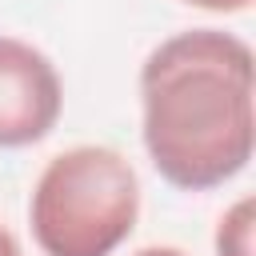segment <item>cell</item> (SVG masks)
<instances>
[{
  "label": "cell",
  "mask_w": 256,
  "mask_h": 256,
  "mask_svg": "<svg viewBox=\"0 0 256 256\" xmlns=\"http://www.w3.org/2000/svg\"><path fill=\"white\" fill-rule=\"evenodd\" d=\"M136 168L100 144H80L48 160L28 204L44 256H112L136 228Z\"/></svg>",
  "instance_id": "obj_2"
},
{
  "label": "cell",
  "mask_w": 256,
  "mask_h": 256,
  "mask_svg": "<svg viewBox=\"0 0 256 256\" xmlns=\"http://www.w3.org/2000/svg\"><path fill=\"white\" fill-rule=\"evenodd\" d=\"M252 228H256V204L252 196H240L216 228V256H252Z\"/></svg>",
  "instance_id": "obj_4"
},
{
  "label": "cell",
  "mask_w": 256,
  "mask_h": 256,
  "mask_svg": "<svg viewBox=\"0 0 256 256\" xmlns=\"http://www.w3.org/2000/svg\"><path fill=\"white\" fill-rule=\"evenodd\" d=\"M184 4H196V8H208V12H240L252 0H184Z\"/></svg>",
  "instance_id": "obj_5"
},
{
  "label": "cell",
  "mask_w": 256,
  "mask_h": 256,
  "mask_svg": "<svg viewBox=\"0 0 256 256\" xmlns=\"http://www.w3.org/2000/svg\"><path fill=\"white\" fill-rule=\"evenodd\" d=\"M140 96L144 148L168 184L216 188L252 160V48L232 32L164 40L140 68Z\"/></svg>",
  "instance_id": "obj_1"
},
{
  "label": "cell",
  "mask_w": 256,
  "mask_h": 256,
  "mask_svg": "<svg viewBox=\"0 0 256 256\" xmlns=\"http://www.w3.org/2000/svg\"><path fill=\"white\" fill-rule=\"evenodd\" d=\"M0 256H24V252H20V244H16V236H12L4 224H0Z\"/></svg>",
  "instance_id": "obj_6"
},
{
  "label": "cell",
  "mask_w": 256,
  "mask_h": 256,
  "mask_svg": "<svg viewBox=\"0 0 256 256\" xmlns=\"http://www.w3.org/2000/svg\"><path fill=\"white\" fill-rule=\"evenodd\" d=\"M60 104L64 88L52 60L16 36H0V148L44 140L60 120Z\"/></svg>",
  "instance_id": "obj_3"
},
{
  "label": "cell",
  "mask_w": 256,
  "mask_h": 256,
  "mask_svg": "<svg viewBox=\"0 0 256 256\" xmlns=\"http://www.w3.org/2000/svg\"><path fill=\"white\" fill-rule=\"evenodd\" d=\"M136 256H188V252H180V248H144Z\"/></svg>",
  "instance_id": "obj_7"
}]
</instances>
